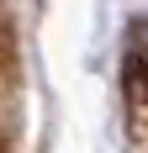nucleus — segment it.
<instances>
[{"label": "nucleus", "mask_w": 148, "mask_h": 153, "mask_svg": "<svg viewBox=\"0 0 148 153\" xmlns=\"http://www.w3.org/2000/svg\"><path fill=\"white\" fill-rule=\"evenodd\" d=\"M122 85H127V111H132V122L148 127V58L143 53H127V69H122Z\"/></svg>", "instance_id": "nucleus-1"}]
</instances>
